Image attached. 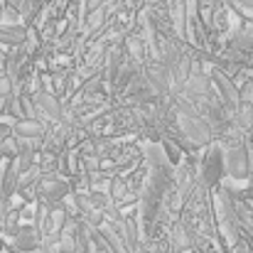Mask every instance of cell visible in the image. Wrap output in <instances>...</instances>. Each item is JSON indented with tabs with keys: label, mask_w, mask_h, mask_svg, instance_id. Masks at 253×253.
Listing matches in <instances>:
<instances>
[{
	"label": "cell",
	"mask_w": 253,
	"mask_h": 253,
	"mask_svg": "<svg viewBox=\"0 0 253 253\" xmlns=\"http://www.w3.org/2000/svg\"><path fill=\"white\" fill-rule=\"evenodd\" d=\"M216 84L221 86V91H226V79H221V77H216ZM224 98H231V103H234V106L239 103V96H236V91L231 88V84H229V93H224Z\"/></svg>",
	"instance_id": "cell-5"
},
{
	"label": "cell",
	"mask_w": 253,
	"mask_h": 253,
	"mask_svg": "<svg viewBox=\"0 0 253 253\" xmlns=\"http://www.w3.org/2000/svg\"><path fill=\"white\" fill-rule=\"evenodd\" d=\"M37 231L32 226H22V229H15L12 234V249L15 251H35L37 249Z\"/></svg>",
	"instance_id": "cell-2"
},
{
	"label": "cell",
	"mask_w": 253,
	"mask_h": 253,
	"mask_svg": "<svg viewBox=\"0 0 253 253\" xmlns=\"http://www.w3.org/2000/svg\"><path fill=\"white\" fill-rule=\"evenodd\" d=\"M15 135L17 138H42L44 130L37 121H30V118H20L15 123Z\"/></svg>",
	"instance_id": "cell-3"
},
{
	"label": "cell",
	"mask_w": 253,
	"mask_h": 253,
	"mask_svg": "<svg viewBox=\"0 0 253 253\" xmlns=\"http://www.w3.org/2000/svg\"><path fill=\"white\" fill-rule=\"evenodd\" d=\"M25 40H27L25 27H0V42H2V44L17 47V44H22Z\"/></svg>",
	"instance_id": "cell-4"
},
{
	"label": "cell",
	"mask_w": 253,
	"mask_h": 253,
	"mask_svg": "<svg viewBox=\"0 0 253 253\" xmlns=\"http://www.w3.org/2000/svg\"><path fill=\"white\" fill-rule=\"evenodd\" d=\"M221 172H224V158H221V153H219V150L207 153L204 160H202V182H204L207 187H214V184L219 182Z\"/></svg>",
	"instance_id": "cell-1"
}]
</instances>
